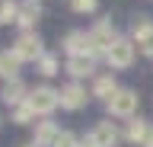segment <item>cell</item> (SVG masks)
<instances>
[{
	"label": "cell",
	"instance_id": "6da1fadb",
	"mask_svg": "<svg viewBox=\"0 0 153 147\" xmlns=\"http://www.w3.org/2000/svg\"><path fill=\"white\" fill-rule=\"evenodd\" d=\"M115 42H118V32L112 22H96V29L89 32V58H105Z\"/></svg>",
	"mask_w": 153,
	"mask_h": 147
},
{
	"label": "cell",
	"instance_id": "7a4b0ae2",
	"mask_svg": "<svg viewBox=\"0 0 153 147\" xmlns=\"http://www.w3.org/2000/svg\"><path fill=\"white\" fill-rule=\"evenodd\" d=\"M29 106L35 115H51L57 106H61V90H51V87H35L29 93Z\"/></svg>",
	"mask_w": 153,
	"mask_h": 147
},
{
	"label": "cell",
	"instance_id": "3957f363",
	"mask_svg": "<svg viewBox=\"0 0 153 147\" xmlns=\"http://www.w3.org/2000/svg\"><path fill=\"white\" fill-rule=\"evenodd\" d=\"M13 51H16L19 61H42V58H45L42 39H38L35 32H22V35L16 39V45H13Z\"/></svg>",
	"mask_w": 153,
	"mask_h": 147
},
{
	"label": "cell",
	"instance_id": "277c9868",
	"mask_svg": "<svg viewBox=\"0 0 153 147\" xmlns=\"http://www.w3.org/2000/svg\"><path fill=\"white\" fill-rule=\"evenodd\" d=\"M134 48H137L134 39H118L112 48H108L105 61H108L115 70H124V67H131V61H134Z\"/></svg>",
	"mask_w": 153,
	"mask_h": 147
},
{
	"label": "cell",
	"instance_id": "5b68a950",
	"mask_svg": "<svg viewBox=\"0 0 153 147\" xmlns=\"http://www.w3.org/2000/svg\"><path fill=\"white\" fill-rule=\"evenodd\" d=\"M131 35H134L137 51H140V54H147V58H153V22L147 19V16H137V19H134Z\"/></svg>",
	"mask_w": 153,
	"mask_h": 147
},
{
	"label": "cell",
	"instance_id": "8992f818",
	"mask_svg": "<svg viewBox=\"0 0 153 147\" xmlns=\"http://www.w3.org/2000/svg\"><path fill=\"white\" fill-rule=\"evenodd\" d=\"M105 106H108V112H112V115L131 118L134 112H137V93H134V90H118V93H115Z\"/></svg>",
	"mask_w": 153,
	"mask_h": 147
},
{
	"label": "cell",
	"instance_id": "52a82bcc",
	"mask_svg": "<svg viewBox=\"0 0 153 147\" xmlns=\"http://www.w3.org/2000/svg\"><path fill=\"white\" fill-rule=\"evenodd\" d=\"M89 141H93L96 147H115L118 141H121V134H118L115 122H99V125L89 131Z\"/></svg>",
	"mask_w": 153,
	"mask_h": 147
},
{
	"label": "cell",
	"instance_id": "ba28073f",
	"mask_svg": "<svg viewBox=\"0 0 153 147\" xmlns=\"http://www.w3.org/2000/svg\"><path fill=\"white\" fill-rule=\"evenodd\" d=\"M0 99L7 102V106H22V102H29V90H26V83L22 80H10V83H3L0 87Z\"/></svg>",
	"mask_w": 153,
	"mask_h": 147
},
{
	"label": "cell",
	"instance_id": "9c48e42d",
	"mask_svg": "<svg viewBox=\"0 0 153 147\" xmlns=\"http://www.w3.org/2000/svg\"><path fill=\"white\" fill-rule=\"evenodd\" d=\"M64 51L70 58H89V32H67Z\"/></svg>",
	"mask_w": 153,
	"mask_h": 147
},
{
	"label": "cell",
	"instance_id": "30bf717a",
	"mask_svg": "<svg viewBox=\"0 0 153 147\" xmlns=\"http://www.w3.org/2000/svg\"><path fill=\"white\" fill-rule=\"evenodd\" d=\"M86 106V90L80 83H67L61 90V109H83Z\"/></svg>",
	"mask_w": 153,
	"mask_h": 147
},
{
	"label": "cell",
	"instance_id": "8fae6325",
	"mask_svg": "<svg viewBox=\"0 0 153 147\" xmlns=\"http://www.w3.org/2000/svg\"><path fill=\"white\" fill-rule=\"evenodd\" d=\"M38 16H42V3H38V0H22V3H19V26L26 32L38 22Z\"/></svg>",
	"mask_w": 153,
	"mask_h": 147
},
{
	"label": "cell",
	"instance_id": "7c38bea8",
	"mask_svg": "<svg viewBox=\"0 0 153 147\" xmlns=\"http://www.w3.org/2000/svg\"><path fill=\"white\" fill-rule=\"evenodd\" d=\"M19 64L22 61L16 58V51H0V77L7 80H19Z\"/></svg>",
	"mask_w": 153,
	"mask_h": 147
},
{
	"label": "cell",
	"instance_id": "4fadbf2b",
	"mask_svg": "<svg viewBox=\"0 0 153 147\" xmlns=\"http://www.w3.org/2000/svg\"><path fill=\"white\" fill-rule=\"evenodd\" d=\"M57 134H61V131L54 128V122H38L35 125V141H32V144L35 147H54Z\"/></svg>",
	"mask_w": 153,
	"mask_h": 147
},
{
	"label": "cell",
	"instance_id": "5bb4252c",
	"mask_svg": "<svg viewBox=\"0 0 153 147\" xmlns=\"http://www.w3.org/2000/svg\"><path fill=\"white\" fill-rule=\"evenodd\" d=\"M115 93H118V83H115V77H112V74H105V77H99V80H96L93 96H99V99H105V102H108Z\"/></svg>",
	"mask_w": 153,
	"mask_h": 147
},
{
	"label": "cell",
	"instance_id": "9a60e30c",
	"mask_svg": "<svg viewBox=\"0 0 153 147\" xmlns=\"http://www.w3.org/2000/svg\"><path fill=\"white\" fill-rule=\"evenodd\" d=\"M147 134H150V125H147L143 118H134V122H128V141H131V144H140V147H143Z\"/></svg>",
	"mask_w": 153,
	"mask_h": 147
},
{
	"label": "cell",
	"instance_id": "2e32d148",
	"mask_svg": "<svg viewBox=\"0 0 153 147\" xmlns=\"http://www.w3.org/2000/svg\"><path fill=\"white\" fill-rule=\"evenodd\" d=\"M67 74L70 77H89L93 74V58H67Z\"/></svg>",
	"mask_w": 153,
	"mask_h": 147
},
{
	"label": "cell",
	"instance_id": "e0dca14e",
	"mask_svg": "<svg viewBox=\"0 0 153 147\" xmlns=\"http://www.w3.org/2000/svg\"><path fill=\"white\" fill-rule=\"evenodd\" d=\"M10 22H19V7L13 0H3L0 3V26H10Z\"/></svg>",
	"mask_w": 153,
	"mask_h": 147
},
{
	"label": "cell",
	"instance_id": "ac0fdd59",
	"mask_svg": "<svg viewBox=\"0 0 153 147\" xmlns=\"http://www.w3.org/2000/svg\"><path fill=\"white\" fill-rule=\"evenodd\" d=\"M32 118H35V112H32V106H29V102L16 106V112H13V122H16V125H29Z\"/></svg>",
	"mask_w": 153,
	"mask_h": 147
},
{
	"label": "cell",
	"instance_id": "d6986e66",
	"mask_svg": "<svg viewBox=\"0 0 153 147\" xmlns=\"http://www.w3.org/2000/svg\"><path fill=\"white\" fill-rule=\"evenodd\" d=\"M38 74H45V77H54L57 74V58L54 54H45V58L38 61Z\"/></svg>",
	"mask_w": 153,
	"mask_h": 147
},
{
	"label": "cell",
	"instance_id": "ffe728a7",
	"mask_svg": "<svg viewBox=\"0 0 153 147\" xmlns=\"http://www.w3.org/2000/svg\"><path fill=\"white\" fill-rule=\"evenodd\" d=\"M54 147H80V141H76V134H70V131H61Z\"/></svg>",
	"mask_w": 153,
	"mask_h": 147
},
{
	"label": "cell",
	"instance_id": "44dd1931",
	"mask_svg": "<svg viewBox=\"0 0 153 147\" xmlns=\"http://www.w3.org/2000/svg\"><path fill=\"white\" fill-rule=\"evenodd\" d=\"M70 10H74V13H93L96 10V0H70Z\"/></svg>",
	"mask_w": 153,
	"mask_h": 147
},
{
	"label": "cell",
	"instance_id": "7402d4cb",
	"mask_svg": "<svg viewBox=\"0 0 153 147\" xmlns=\"http://www.w3.org/2000/svg\"><path fill=\"white\" fill-rule=\"evenodd\" d=\"M143 147H153V128H150V134H147V141H143Z\"/></svg>",
	"mask_w": 153,
	"mask_h": 147
},
{
	"label": "cell",
	"instance_id": "603a6c76",
	"mask_svg": "<svg viewBox=\"0 0 153 147\" xmlns=\"http://www.w3.org/2000/svg\"><path fill=\"white\" fill-rule=\"evenodd\" d=\"M80 147H96V144H93V141H89V137H86V141H83V144H80Z\"/></svg>",
	"mask_w": 153,
	"mask_h": 147
},
{
	"label": "cell",
	"instance_id": "cb8c5ba5",
	"mask_svg": "<svg viewBox=\"0 0 153 147\" xmlns=\"http://www.w3.org/2000/svg\"><path fill=\"white\" fill-rule=\"evenodd\" d=\"M26 147H35V144H26Z\"/></svg>",
	"mask_w": 153,
	"mask_h": 147
}]
</instances>
